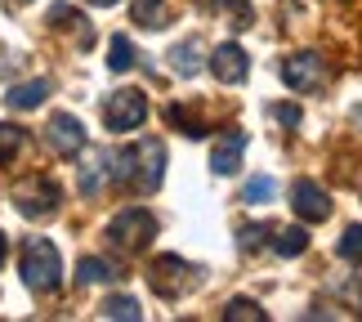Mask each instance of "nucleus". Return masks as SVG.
Returning a JSON list of instances; mask_svg holds the SVG:
<instances>
[{
    "mask_svg": "<svg viewBox=\"0 0 362 322\" xmlns=\"http://www.w3.org/2000/svg\"><path fill=\"white\" fill-rule=\"evenodd\" d=\"M165 179V144L161 139H139V144L112 152V184L134 192H157Z\"/></svg>",
    "mask_w": 362,
    "mask_h": 322,
    "instance_id": "f257e3e1",
    "label": "nucleus"
},
{
    "mask_svg": "<svg viewBox=\"0 0 362 322\" xmlns=\"http://www.w3.org/2000/svg\"><path fill=\"white\" fill-rule=\"evenodd\" d=\"M23 282L27 291H36V296H54V291L63 287V260H59V246L45 242V237H27L23 242Z\"/></svg>",
    "mask_w": 362,
    "mask_h": 322,
    "instance_id": "f03ea898",
    "label": "nucleus"
},
{
    "mask_svg": "<svg viewBox=\"0 0 362 322\" xmlns=\"http://www.w3.org/2000/svg\"><path fill=\"white\" fill-rule=\"evenodd\" d=\"M152 237H157V215H152L148 206H125V211H117L112 224H107V242L130 251V255H139Z\"/></svg>",
    "mask_w": 362,
    "mask_h": 322,
    "instance_id": "7ed1b4c3",
    "label": "nucleus"
},
{
    "mask_svg": "<svg viewBox=\"0 0 362 322\" xmlns=\"http://www.w3.org/2000/svg\"><path fill=\"white\" fill-rule=\"evenodd\" d=\"M148 282L161 300H179V296H188L192 287H202V269L188 264V260H179V255H157L152 269H148Z\"/></svg>",
    "mask_w": 362,
    "mask_h": 322,
    "instance_id": "20e7f679",
    "label": "nucleus"
},
{
    "mask_svg": "<svg viewBox=\"0 0 362 322\" xmlns=\"http://www.w3.org/2000/svg\"><path fill=\"white\" fill-rule=\"evenodd\" d=\"M148 121V99H144V90H117V94H107L103 99V125L112 134H130L139 130V125Z\"/></svg>",
    "mask_w": 362,
    "mask_h": 322,
    "instance_id": "39448f33",
    "label": "nucleus"
},
{
    "mask_svg": "<svg viewBox=\"0 0 362 322\" xmlns=\"http://www.w3.org/2000/svg\"><path fill=\"white\" fill-rule=\"evenodd\" d=\"M59 202H63V192L45 175H32V179H23V184L13 188V206H18V215H27V219H49L59 211Z\"/></svg>",
    "mask_w": 362,
    "mask_h": 322,
    "instance_id": "423d86ee",
    "label": "nucleus"
},
{
    "mask_svg": "<svg viewBox=\"0 0 362 322\" xmlns=\"http://www.w3.org/2000/svg\"><path fill=\"white\" fill-rule=\"evenodd\" d=\"M291 211H296L304 224H322V219H331L336 206H331L322 184H313V179H296V184H291Z\"/></svg>",
    "mask_w": 362,
    "mask_h": 322,
    "instance_id": "0eeeda50",
    "label": "nucleus"
},
{
    "mask_svg": "<svg viewBox=\"0 0 362 322\" xmlns=\"http://www.w3.org/2000/svg\"><path fill=\"white\" fill-rule=\"evenodd\" d=\"M45 144L59 152V157H81L86 152V125H81L72 112H54L45 125Z\"/></svg>",
    "mask_w": 362,
    "mask_h": 322,
    "instance_id": "6e6552de",
    "label": "nucleus"
},
{
    "mask_svg": "<svg viewBox=\"0 0 362 322\" xmlns=\"http://www.w3.org/2000/svg\"><path fill=\"white\" fill-rule=\"evenodd\" d=\"M322 59L317 54H296V59H286L282 63V81L291 90H300V94H309V90H317L322 86Z\"/></svg>",
    "mask_w": 362,
    "mask_h": 322,
    "instance_id": "1a4fd4ad",
    "label": "nucleus"
},
{
    "mask_svg": "<svg viewBox=\"0 0 362 322\" xmlns=\"http://www.w3.org/2000/svg\"><path fill=\"white\" fill-rule=\"evenodd\" d=\"M211 72L224 81V86H242L246 72H250V63H246V50L238 45V40H224L215 54H211Z\"/></svg>",
    "mask_w": 362,
    "mask_h": 322,
    "instance_id": "9d476101",
    "label": "nucleus"
},
{
    "mask_svg": "<svg viewBox=\"0 0 362 322\" xmlns=\"http://www.w3.org/2000/svg\"><path fill=\"white\" fill-rule=\"evenodd\" d=\"M242 152H246V134H242V130H228V134L215 144V152H211V171H215V175H233V171L242 166Z\"/></svg>",
    "mask_w": 362,
    "mask_h": 322,
    "instance_id": "9b49d317",
    "label": "nucleus"
},
{
    "mask_svg": "<svg viewBox=\"0 0 362 322\" xmlns=\"http://www.w3.org/2000/svg\"><path fill=\"white\" fill-rule=\"evenodd\" d=\"M49 99V81L40 76V81H23V86H13L9 94H5V103L13 108V112H32V108H40Z\"/></svg>",
    "mask_w": 362,
    "mask_h": 322,
    "instance_id": "f8f14e48",
    "label": "nucleus"
},
{
    "mask_svg": "<svg viewBox=\"0 0 362 322\" xmlns=\"http://www.w3.org/2000/svg\"><path fill=\"white\" fill-rule=\"evenodd\" d=\"M107 179H112V157H107V152H94L90 166H81V192H86V197H99Z\"/></svg>",
    "mask_w": 362,
    "mask_h": 322,
    "instance_id": "ddd939ff",
    "label": "nucleus"
},
{
    "mask_svg": "<svg viewBox=\"0 0 362 322\" xmlns=\"http://www.w3.org/2000/svg\"><path fill=\"white\" fill-rule=\"evenodd\" d=\"M165 59H170V67L179 76H197L202 72V40H179Z\"/></svg>",
    "mask_w": 362,
    "mask_h": 322,
    "instance_id": "4468645a",
    "label": "nucleus"
},
{
    "mask_svg": "<svg viewBox=\"0 0 362 322\" xmlns=\"http://www.w3.org/2000/svg\"><path fill=\"white\" fill-rule=\"evenodd\" d=\"M117 277H121V273H117L107 260H99V255H86V260L76 264V282H81V287H94V282H117Z\"/></svg>",
    "mask_w": 362,
    "mask_h": 322,
    "instance_id": "2eb2a0df",
    "label": "nucleus"
},
{
    "mask_svg": "<svg viewBox=\"0 0 362 322\" xmlns=\"http://www.w3.org/2000/svg\"><path fill=\"white\" fill-rule=\"evenodd\" d=\"M273 251H277L282 260L300 255V251H309V233H304V229H282V233H273Z\"/></svg>",
    "mask_w": 362,
    "mask_h": 322,
    "instance_id": "dca6fc26",
    "label": "nucleus"
},
{
    "mask_svg": "<svg viewBox=\"0 0 362 322\" xmlns=\"http://www.w3.org/2000/svg\"><path fill=\"white\" fill-rule=\"evenodd\" d=\"M134 63H139V50L125 36H112V45H107V67H112V72H130Z\"/></svg>",
    "mask_w": 362,
    "mask_h": 322,
    "instance_id": "f3484780",
    "label": "nucleus"
},
{
    "mask_svg": "<svg viewBox=\"0 0 362 322\" xmlns=\"http://www.w3.org/2000/svg\"><path fill=\"white\" fill-rule=\"evenodd\" d=\"M273 224H242L238 229V246L242 251H259V246H273Z\"/></svg>",
    "mask_w": 362,
    "mask_h": 322,
    "instance_id": "a211bd4d",
    "label": "nucleus"
},
{
    "mask_svg": "<svg viewBox=\"0 0 362 322\" xmlns=\"http://www.w3.org/2000/svg\"><path fill=\"white\" fill-rule=\"evenodd\" d=\"M277 197V179L273 175H259V179H250V184L242 188V202L246 206H264V202H273Z\"/></svg>",
    "mask_w": 362,
    "mask_h": 322,
    "instance_id": "6ab92c4d",
    "label": "nucleus"
},
{
    "mask_svg": "<svg viewBox=\"0 0 362 322\" xmlns=\"http://www.w3.org/2000/svg\"><path fill=\"white\" fill-rule=\"evenodd\" d=\"M130 13L139 27H165V0H134Z\"/></svg>",
    "mask_w": 362,
    "mask_h": 322,
    "instance_id": "aec40b11",
    "label": "nucleus"
},
{
    "mask_svg": "<svg viewBox=\"0 0 362 322\" xmlns=\"http://www.w3.org/2000/svg\"><path fill=\"white\" fill-rule=\"evenodd\" d=\"M99 318H125V322H139V318H144V309H139L130 296H112V300H103Z\"/></svg>",
    "mask_w": 362,
    "mask_h": 322,
    "instance_id": "412c9836",
    "label": "nucleus"
},
{
    "mask_svg": "<svg viewBox=\"0 0 362 322\" xmlns=\"http://www.w3.org/2000/svg\"><path fill=\"white\" fill-rule=\"evenodd\" d=\"M23 144H27V134L18 130V125H0V166H9L13 157H18Z\"/></svg>",
    "mask_w": 362,
    "mask_h": 322,
    "instance_id": "4be33fe9",
    "label": "nucleus"
},
{
    "mask_svg": "<svg viewBox=\"0 0 362 322\" xmlns=\"http://www.w3.org/2000/svg\"><path fill=\"white\" fill-rule=\"evenodd\" d=\"M340 260H349V264H362V224H349V229L340 233Z\"/></svg>",
    "mask_w": 362,
    "mask_h": 322,
    "instance_id": "5701e85b",
    "label": "nucleus"
},
{
    "mask_svg": "<svg viewBox=\"0 0 362 322\" xmlns=\"http://www.w3.org/2000/svg\"><path fill=\"white\" fill-rule=\"evenodd\" d=\"M224 318H228V322H238V318H242V322H264L269 314H264L255 300H228V304H224Z\"/></svg>",
    "mask_w": 362,
    "mask_h": 322,
    "instance_id": "b1692460",
    "label": "nucleus"
},
{
    "mask_svg": "<svg viewBox=\"0 0 362 322\" xmlns=\"http://www.w3.org/2000/svg\"><path fill=\"white\" fill-rule=\"evenodd\" d=\"M215 9H228L233 27H250V0H215Z\"/></svg>",
    "mask_w": 362,
    "mask_h": 322,
    "instance_id": "393cba45",
    "label": "nucleus"
},
{
    "mask_svg": "<svg viewBox=\"0 0 362 322\" xmlns=\"http://www.w3.org/2000/svg\"><path fill=\"white\" fill-rule=\"evenodd\" d=\"M340 300L349 304L354 314H362V277H344V287H340Z\"/></svg>",
    "mask_w": 362,
    "mask_h": 322,
    "instance_id": "a878e982",
    "label": "nucleus"
},
{
    "mask_svg": "<svg viewBox=\"0 0 362 322\" xmlns=\"http://www.w3.org/2000/svg\"><path fill=\"white\" fill-rule=\"evenodd\" d=\"M49 23H54V27H81L86 18H81L72 5H54V9H49Z\"/></svg>",
    "mask_w": 362,
    "mask_h": 322,
    "instance_id": "bb28decb",
    "label": "nucleus"
},
{
    "mask_svg": "<svg viewBox=\"0 0 362 322\" xmlns=\"http://www.w3.org/2000/svg\"><path fill=\"white\" fill-rule=\"evenodd\" d=\"M300 117H304V112L296 103H277L273 108V121H282V125H300Z\"/></svg>",
    "mask_w": 362,
    "mask_h": 322,
    "instance_id": "cd10ccee",
    "label": "nucleus"
},
{
    "mask_svg": "<svg viewBox=\"0 0 362 322\" xmlns=\"http://www.w3.org/2000/svg\"><path fill=\"white\" fill-rule=\"evenodd\" d=\"M5 251H9V237L0 233V264H5Z\"/></svg>",
    "mask_w": 362,
    "mask_h": 322,
    "instance_id": "c85d7f7f",
    "label": "nucleus"
},
{
    "mask_svg": "<svg viewBox=\"0 0 362 322\" xmlns=\"http://www.w3.org/2000/svg\"><path fill=\"white\" fill-rule=\"evenodd\" d=\"M90 5H117V0H90Z\"/></svg>",
    "mask_w": 362,
    "mask_h": 322,
    "instance_id": "c756f323",
    "label": "nucleus"
},
{
    "mask_svg": "<svg viewBox=\"0 0 362 322\" xmlns=\"http://www.w3.org/2000/svg\"><path fill=\"white\" fill-rule=\"evenodd\" d=\"M23 5H27V0H23Z\"/></svg>",
    "mask_w": 362,
    "mask_h": 322,
    "instance_id": "7c9ffc66",
    "label": "nucleus"
}]
</instances>
